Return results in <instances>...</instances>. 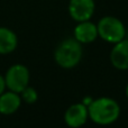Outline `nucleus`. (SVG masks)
<instances>
[{
  "instance_id": "nucleus-9",
  "label": "nucleus",
  "mask_w": 128,
  "mask_h": 128,
  "mask_svg": "<svg viewBox=\"0 0 128 128\" xmlns=\"http://www.w3.org/2000/svg\"><path fill=\"white\" fill-rule=\"evenodd\" d=\"M22 104L20 94L14 91H4L0 94V114L1 115H12L19 109Z\"/></svg>"
},
{
  "instance_id": "nucleus-3",
  "label": "nucleus",
  "mask_w": 128,
  "mask_h": 128,
  "mask_svg": "<svg viewBox=\"0 0 128 128\" xmlns=\"http://www.w3.org/2000/svg\"><path fill=\"white\" fill-rule=\"evenodd\" d=\"M97 28L98 36L111 44L120 42L126 36V29L124 24L118 18L112 16H106L101 18L97 24Z\"/></svg>"
},
{
  "instance_id": "nucleus-13",
  "label": "nucleus",
  "mask_w": 128,
  "mask_h": 128,
  "mask_svg": "<svg viewBox=\"0 0 128 128\" xmlns=\"http://www.w3.org/2000/svg\"><path fill=\"white\" fill-rule=\"evenodd\" d=\"M126 97H127V99H128V84H127V86H126Z\"/></svg>"
},
{
  "instance_id": "nucleus-6",
  "label": "nucleus",
  "mask_w": 128,
  "mask_h": 128,
  "mask_svg": "<svg viewBox=\"0 0 128 128\" xmlns=\"http://www.w3.org/2000/svg\"><path fill=\"white\" fill-rule=\"evenodd\" d=\"M89 118L88 106L86 104H74L68 108L64 114V122L68 127L79 128L83 126Z\"/></svg>"
},
{
  "instance_id": "nucleus-11",
  "label": "nucleus",
  "mask_w": 128,
  "mask_h": 128,
  "mask_svg": "<svg viewBox=\"0 0 128 128\" xmlns=\"http://www.w3.org/2000/svg\"><path fill=\"white\" fill-rule=\"evenodd\" d=\"M19 94H20V98H22V101H25L26 104H35L38 99L37 91H36L34 88L29 86H27L26 88L19 93Z\"/></svg>"
},
{
  "instance_id": "nucleus-10",
  "label": "nucleus",
  "mask_w": 128,
  "mask_h": 128,
  "mask_svg": "<svg viewBox=\"0 0 128 128\" xmlns=\"http://www.w3.org/2000/svg\"><path fill=\"white\" fill-rule=\"evenodd\" d=\"M18 38L15 32L0 27V54H9L17 48Z\"/></svg>"
},
{
  "instance_id": "nucleus-4",
  "label": "nucleus",
  "mask_w": 128,
  "mask_h": 128,
  "mask_svg": "<svg viewBox=\"0 0 128 128\" xmlns=\"http://www.w3.org/2000/svg\"><path fill=\"white\" fill-rule=\"evenodd\" d=\"M29 74L28 68L22 64H14L7 70L4 75L6 86L8 90L20 93L29 84Z\"/></svg>"
},
{
  "instance_id": "nucleus-2",
  "label": "nucleus",
  "mask_w": 128,
  "mask_h": 128,
  "mask_svg": "<svg viewBox=\"0 0 128 128\" xmlns=\"http://www.w3.org/2000/svg\"><path fill=\"white\" fill-rule=\"evenodd\" d=\"M82 54H83V48L81 43L74 37L66 38L56 47L54 53V60L61 68H73L80 63Z\"/></svg>"
},
{
  "instance_id": "nucleus-7",
  "label": "nucleus",
  "mask_w": 128,
  "mask_h": 128,
  "mask_svg": "<svg viewBox=\"0 0 128 128\" xmlns=\"http://www.w3.org/2000/svg\"><path fill=\"white\" fill-rule=\"evenodd\" d=\"M110 62L118 70H128V40H122L114 44L110 52Z\"/></svg>"
},
{
  "instance_id": "nucleus-12",
  "label": "nucleus",
  "mask_w": 128,
  "mask_h": 128,
  "mask_svg": "<svg viewBox=\"0 0 128 128\" xmlns=\"http://www.w3.org/2000/svg\"><path fill=\"white\" fill-rule=\"evenodd\" d=\"M6 81H4V76L0 75V94L6 91Z\"/></svg>"
},
{
  "instance_id": "nucleus-8",
  "label": "nucleus",
  "mask_w": 128,
  "mask_h": 128,
  "mask_svg": "<svg viewBox=\"0 0 128 128\" xmlns=\"http://www.w3.org/2000/svg\"><path fill=\"white\" fill-rule=\"evenodd\" d=\"M98 37L97 25L90 20L79 22L74 28V38L81 44H89L96 40Z\"/></svg>"
},
{
  "instance_id": "nucleus-5",
  "label": "nucleus",
  "mask_w": 128,
  "mask_h": 128,
  "mask_svg": "<svg viewBox=\"0 0 128 128\" xmlns=\"http://www.w3.org/2000/svg\"><path fill=\"white\" fill-rule=\"evenodd\" d=\"M94 0H70L68 12L73 20L76 22L90 20L94 14Z\"/></svg>"
},
{
  "instance_id": "nucleus-1",
  "label": "nucleus",
  "mask_w": 128,
  "mask_h": 128,
  "mask_svg": "<svg viewBox=\"0 0 128 128\" xmlns=\"http://www.w3.org/2000/svg\"><path fill=\"white\" fill-rule=\"evenodd\" d=\"M89 118L98 125H110L120 116V106L115 99L101 97L88 104Z\"/></svg>"
}]
</instances>
